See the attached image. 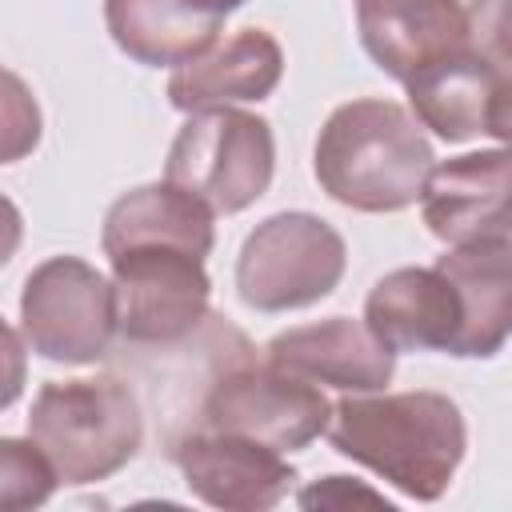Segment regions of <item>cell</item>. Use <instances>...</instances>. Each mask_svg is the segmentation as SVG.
<instances>
[{"mask_svg":"<svg viewBox=\"0 0 512 512\" xmlns=\"http://www.w3.org/2000/svg\"><path fill=\"white\" fill-rule=\"evenodd\" d=\"M436 268H444L464 296L460 360H492L512 328V240H484L448 248Z\"/></svg>","mask_w":512,"mask_h":512,"instance_id":"obj_17","label":"cell"},{"mask_svg":"<svg viewBox=\"0 0 512 512\" xmlns=\"http://www.w3.org/2000/svg\"><path fill=\"white\" fill-rule=\"evenodd\" d=\"M360 44L380 72L408 80L468 44L464 0H356Z\"/></svg>","mask_w":512,"mask_h":512,"instance_id":"obj_15","label":"cell"},{"mask_svg":"<svg viewBox=\"0 0 512 512\" xmlns=\"http://www.w3.org/2000/svg\"><path fill=\"white\" fill-rule=\"evenodd\" d=\"M140 244H172V248H188L208 260L216 244V216L204 200H196L192 192L168 180L140 184L124 192L120 200H112L104 216L100 248L104 256H112L120 248H140Z\"/></svg>","mask_w":512,"mask_h":512,"instance_id":"obj_16","label":"cell"},{"mask_svg":"<svg viewBox=\"0 0 512 512\" xmlns=\"http://www.w3.org/2000/svg\"><path fill=\"white\" fill-rule=\"evenodd\" d=\"M56 472L32 440L0 436V512L40 508L56 492Z\"/></svg>","mask_w":512,"mask_h":512,"instance_id":"obj_19","label":"cell"},{"mask_svg":"<svg viewBox=\"0 0 512 512\" xmlns=\"http://www.w3.org/2000/svg\"><path fill=\"white\" fill-rule=\"evenodd\" d=\"M332 416L320 384L300 380L268 360L244 356L216 372L208 384L196 428L256 440L276 452H300L324 436Z\"/></svg>","mask_w":512,"mask_h":512,"instance_id":"obj_7","label":"cell"},{"mask_svg":"<svg viewBox=\"0 0 512 512\" xmlns=\"http://www.w3.org/2000/svg\"><path fill=\"white\" fill-rule=\"evenodd\" d=\"M348 500H364V504H384V508H392L380 492L352 484V476H324L320 484H312V488L300 492V504H304V508H316V504H320V508H324V504H348Z\"/></svg>","mask_w":512,"mask_h":512,"instance_id":"obj_22","label":"cell"},{"mask_svg":"<svg viewBox=\"0 0 512 512\" xmlns=\"http://www.w3.org/2000/svg\"><path fill=\"white\" fill-rule=\"evenodd\" d=\"M44 116L32 88L0 64V164H16L40 148Z\"/></svg>","mask_w":512,"mask_h":512,"instance_id":"obj_20","label":"cell"},{"mask_svg":"<svg viewBox=\"0 0 512 512\" xmlns=\"http://www.w3.org/2000/svg\"><path fill=\"white\" fill-rule=\"evenodd\" d=\"M436 164L432 140L416 116L380 96L332 108L316 136V184L352 212H400L420 200Z\"/></svg>","mask_w":512,"mask_h":512,"instance_id":"obj_2","label":"cell"},{"mask_svg":"<svg viewBox=\"0 0 512 512\" xmlns=\"http://www.w3.org/2000/svg\"><path fill=\"white\" fill-rule=\"evenodd\" d=\"M284 76V48L264 28H240L228 40L208 44L200 56L184 60L168 76V100L180 112L232 108L248 100H268Z\"/></svg>","mask_w":512,"mask_h":512,"instance_id":"obj_14","label":"cell"},{"mask_svg":"<svg viewBox=\"0 0 512 512\" xmlns=\"http://www.w3.org/2000/svg\"><path fill=\"white\" fill-rule=\"evenodd\" d=\"M408 112L420 128L436 132L448 144L492 136L508 144L512 132V76L504 64L488 60L472 44L432 60L428 68L404 80Z\"/></svg>","mask_w":512,"mask_h":512,"instance_id":"obj_9","label":"cell"},{"mask_svg":"<svg viewBox=\"0 0 512 512\" xmlns=\"http://www.w3.org/2000/svg\"><path fill=\"white\" fill-rule=\"evenodd\" d=\"M116 296V336L124 352H152L188 340L204 316L212 280L204 256L172 244H140L108 256Z\"/></svg>","mask_w":512,"mask_h":512,"instance_id":"obj_6","label":"cell"},{"mask_svg":"<svg viewBox=\"0 0 512 512\" xmlns=\"http://www.w3.org/2000/svg\"><path fill=\"white\" fill-rule=\"evenodd\" d=\"M168 456L176 460L188 492L224 512L276 508L296 484V468L284 460V452L228 432H184Z\"/></svg>","mask_w":512,"mask_h":512,"instance_id":"obj_10","label":"cell"},{"mask_svg":"<svg viewBox=\"0 0 512 512\" xmlns=\"http://www.w3.org/2000/svg\"><path fill=\"white\" fill-rule=\"evenodd\" d=\"M184 8H192V12H204V16H216V20H224L228 12H236L240 4H248V0H180Z\"/></svg>","mask_w":512,"mask_h":512,"instance_id":"obj_24","label":"cell"},{"mask_svg":"<svg viewBox=\"0 0 512 512\" xmlns=\"http://www.w3.org/2000/svg\"><path fill=\"white\" fill-rule=\"evenodd\" d=\"M104 24L116 48L144 68H176L216 44L224 28L180 0H104Z\"/></svg>","mask_w":512,"mask_h":512,"instance_id":"obj_18","label":"cell"},{"mask_svg":"<svg viewBox=\"0 0 512 512\" xmlns=\"http://www.w3.org/2000/svg\"><path fill=\"white\" fill-rule=\"evenodd\" d=\"M508 184H512V156L500 144L488 152H464L456 160L432 164L416 204L428 232L448 248L512 240Z\"/></svg>","mask_w":512,"mask_h":512,"instance_id":"obj_11","label":"cell"},{"mask_svg":"<svg viewBox=\"0 0 512 512\" xmlns=\"http://www.w3.org/2000/svg\"><path fill=\"white\" fill-rule=\"evenodd\" d=\"M264 360L340 392H384L396 376V352L352 316H328L320 324H300L268 340Z\"/></svg>","mask_w":512,"mask_h":512,"instance_id":"obj_13","label":"cell"},{"mask_svg":"<svg viewBox=\"0 0 512 512\" xmlns=\"http://www.w3.org/2000/svg\"><path fill=\"white\" fill-rule=\"evenodd\" d=\"M28 440L44 452L60 484H96L116 476L144 444L136 392L116 376L48 380L28 412Z\"/></svg>","mask_w":512,"mask_h":512,"instance_id":"obj_3","label":"cell"},{"mask_svg":"<svg viewBox=\"0 0 512 512\" xmlns=\"http://www.w3.org/2000/svg\"><path fill=\"white\" fill-rule=\"evenodd\" d=\"M364 324L392 352L456 356L464 332V296L444 268H396L364 300Z\"/></svg>","mask_w":512,"mask_h":512,"instance_id":"obj_12","label":"cell"},{"mask_svg":"<svg viewBox=\"0 0 512 512\" xmlns=\"http://www.w3.org/2000/svg\"><path fill=\"white\" fill-rule=\"evenodd\" d=\"M20 336L52 364H96L116 340L112 280L80 256H48L20 292Z\"/></svg>","mask_w":512,"mask_h":512,"instance_id":"obj_8","label":"cell"},{"mask_svg":"<svg viewBox=\"0 0 512 512\" xmlns=\"http://www.w3.org/2000/svg\"><path fill=\"white\" fill-rule=\"evenodd\" d=\"M328 440L412 500H440L464 460L468 428L444 392H352L332 404Z\"/></svg>","mask_w":512,"mask_h":512,"instance_id":"obj_1","label":"cell"},{"mask_svg":"<svg viewBox=\"0 0 512 512\" xmlns=\"http://www.w3.org/2000/svg\"><path fill=\"white\" fill-rule=\"evenodd\" d=\"M28 380V344L24 336L0 316V412L12 408Z\"/></svg>","mask_w":512,"mask_h":512,"instance_id":"obj_21","label":"cell"},{"mask_svg":"<svg viewBox=\"0 0 512 512\" xmlns=\"http://www.w3.org/2000/svg\"><path fill=\"white\" fill-rule=\"evenodd\" d=\"M348 268L344 236L312 212L260 220L236 256V292L252 312H296L336 292Z\"/></svg>","mask_w":512,"mask_h":512,"instance_id":"obj_5","label":"cell"},{"mask_svg":"<svg viewBox=\"0 0 512 512\" xmlns=\"http://www.w3.org/2000/svg\"><path fill=\"white\" fill-rule=\"evenodd\" d=\"M20 240H24V216H20V208L0 192V268L16 256Z\"/></svg>","mask_w":512,"mask_h":512,"instance_id":"obj_23","label":"cell"},{"mask_svg":"<svg viewBox=\"0 0 512 512\" xmlns=\"http://www.w3.org/2000/svg\"><path fill=\"white\" fill-rule=\"evenodd\" d=\"M276 172L272 124L244 108L188 112L164 164V180L192 192L212 216H236L252 208Z\"/></svg>","mask_w":512,"mask_h":512,"instance_id":"obj_4","label":"cell"}]
</instances>
